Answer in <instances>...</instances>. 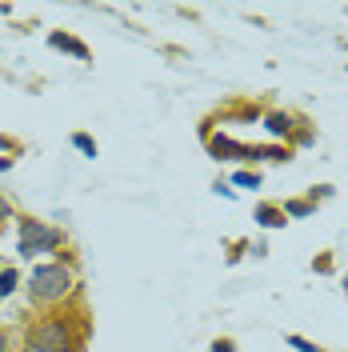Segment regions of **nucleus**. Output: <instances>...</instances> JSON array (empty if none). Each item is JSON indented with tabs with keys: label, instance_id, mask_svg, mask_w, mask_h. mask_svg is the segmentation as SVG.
I'll return each mask as SVG.
<instances>
[{
	"label": "nucleus",
	"instance_id": "nucleus-1",
	"mask_svg": "<svg viewBox=\"0 0 348 352\" xmlns=\"http://www.w3.org/2000/svg\"><path fill=\"white\" fill-rule=\"evenodd\" d=\"M28 300H36V305H61L65 296H72V288H76V276H72V268L61 261L52 264H36L32 272H28Z\"/></svg>",
	"mask_w": 348,
	"mask_h": 352
},
{
	"label": "nucleus",
	"instance_id": "nucleus-5",
	"mask_svg": "<svg viewBox=\"0 0 348 352\" xmlns=\"http://www.w3.org/2000/svg\"><path fill=\"white\" fill-rule=\"evenodd\" d=\"M48 44H52V48H61V52H68V56H76V60H88V48L76 41V36H68V32H52Z\"/></svg>",
	"mask_w": 348,
	"mask_h": 352
},
{
	"label": "nucleus",
	"instance_id": "nucleus-16",
	"mask_svg": "<svg viewBox=\"0 0 348 352\" xmlns=\"http://www.w3.org/2000/svg\"><path fill=\"white\" fill-rule=\"evenodd\" d=\"M12 168V156H0V173H8Z\"/></svg>",
	"mask_w": 348,
	"mask_h": 352
},
{
	"label": "nucleus",
	"instance_id": "nucleus-12",
	"mask_svg": "<svg viewBox=\"0 0 348 352\" xmlns=\"http://www.w3.org/2000/svg\"><path fill=\"white\" fill-rule=\"evenodd\" d=\"M284 340H288V344H292V349H296V352H320V349H316V344H312V340H305V336H296V332H288Z\"/></svg>",
	"mask_w": 348,
	"mask_h": 352
},
{
	"label": "nucleus",
	"instance_id": "nucleus-6",
	"mask_svg": "<svg viewBox=\"0 0 348 352\" xmlns=\"http://www.w3.org/2000/svg\"><path fill=\"white\" fill-rule=\"evenodd\" d=\"M257 220H261L264 228H284V224H288L284 208H276V204H261V208H257Z\"/></svg>",
	"mask_w": 348,
	"mask_h": 352
},
{
	"label": "nucleus",
	"instance_id": "nucleus-3",
	"mask_svg": "<svg viewBox=\"0 0 348 352\" xmlns=\"http://www.w3.org/2000/svg\"><path fill=\"white\" fill-rule=\"evenodd\" d=\"M61 244H65V232H61V228H48V224L36 220V217L21 220V244H17V252H21L24 261L44 256V252H56Z\"/></svg>",
	"mask_w": 348,
	"mask_h": 352
},
{
	"label": "nucleus",
	"instance_id": "nucleus-13",
	"mask_svg": "<svg viewBox=\"0 0 348 352\" xmlns=\"http://www.w3.org/2000/svg\"><path fill=\"white\" fill-rule=\"evenodd\" d=\"M0 220H12V204H8L4 197H0Z\"/></svg>",
	"mask_w": 348,
	"mask_h": 352
},
{
	"label": "nucleus",
	"instance_id": "nucleus-10",
	"mask_svg": "<svg viewBox=\"0 0 348 352\" xmlns=\"http://www.w3.org/2000/svg\"><path fill=\"white\" fill-rule=\"evenodd\" d=\"M72 144H76L85 156H96V140H92L88 132H72Z\"/></svg>",
	"mask_w": 348,
	"mask_h": 352
},
{
	"label": "nucleus",
	"instance_id": "nucleus-2",
	"mask_svg": "<svg viewBox=\"0 0 348 352\" xmlns=\"http://www.w3.org/2000/svg\"><path fill=\"white\" fill-rule=\"evenodd\" d=\"M24 340H28V349L32 352H76V332H72V320L61 316V312H52V316H41L32 329L24 332Z\"/></svg>",
	"mask_w": 348,
	"mask_h": 352
},
{
	"label": "nucleus",
	"instance_id": "nucleus-15",
	"mask_svg": "<svg viewBox=\"0 0 348 352\" xmlns=\"http://www.w3.org/2000/svg\"><path fill=\"white\" fill-rule=\"evenodd\" d=\"M213 352H237V349H232V340H217V344H213Z\"/></svg>",
	"mask_w": 348,
	"mask_h": 352
},
{
	"label": "nucleus",
	"instance_id": "nucleus-8",
	"mask_svg": "<svg viewBox=\"0 0 348 352\" xmlns=\"http://www.w3.org/2000/svg\"><path fill=\"white\" fill-rule=\"evenodd\" d=\"M21 288V272L17 268H0V300H8Z\"/></svg>",
	"mask_w": 348,
	"mask_h": 352
},
{
	"label": "nucleus",
	"instance_id": "nucleus-4",
	"mask_svg": "<svg viewBox=\"0 0 348 352\" xmlns=\"http://www.w3.org/2000/svg\"><path fill=\"white\" fill-rule=\"evenodd\" d=\"M208 148H213L217 160H248V148L237 144V140H228V136H213V140H208Z\"/></svg>",
	"mask_w": 348,
	"mask_h": 352
},
{
	"label": "nucleus",
	"instance_id": "nucleus-11",
	"mask_svg": "<svg viewBox=\"0 0 348 352\" xmlns=\"http://www.w3.org/2000/svg\"><path fill=\"white\" fill-rule=\"evenodd\" d=\"M232 184H240V188H261V173H248V168H240V173L232 176Z\"/></svg>",
	"mask_w": 348,
	"mask_h": 352
},
{
	"label": "nucleus",
	"instance_id": "nucleus-7",
	"mask_svg": "<svg viewBox=\"0 0 348 352\" xmlns=\"http://www.w3.org/2000/svg\"><path fill=\"white\" fill-rule=\"evenodd\" d=\"M264 129L272 132V136H288V132H292V116H288V112H268V116H264Z\"/></svg>",
	"mask_w": 348,
	"mask_h": 352
},
{
	"label": "nucleus",
	"instance_id": "nucleus-14",
	"mask_svg": "<svg viewBox=\"0 0 348 352\" xmlns=\"http://www.w3.org/2000/svg\"><path fill=\"white\" fill-rule=\"evenodd\" d=\"M0 352H12V336H8L4 329H0Z\"/></svg>",
	"mask_w": 348,
	"mask_h": 352
},
{
	"label": "nucleus",
	"instance_id": "nucleus-9",
	"mask_svg": "<svg viewBox=\"0 0 348 352\" xmlns=\"http://www.w3.org/2000/svg\"><path fill=\"white\" fill-rule=\"evenodd\" d=\"M312 212H316L312 200H288L284 204V217H312Z\"/></svg>",
	"mask_w": 348,
	"mask_h": 352
}]
</instances>
